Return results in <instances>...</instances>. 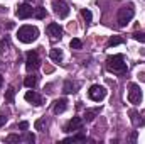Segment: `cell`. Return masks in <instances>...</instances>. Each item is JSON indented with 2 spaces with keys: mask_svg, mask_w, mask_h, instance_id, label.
<instances>
[{
  "mask_svg": "<svg viewBox=\"0 0 145 144\" xmlns=\"http://www.w3.org/2000/svg\"><path fill=\"white\" fill-rule=\"evenodd\" d=\"M106 68L111 73H125L128 70V66H127V63H125V59H123L121 54L108 56L106 58Z\"/></svg>",
  "mask_w": 145,
  "mask_h": 144,
  "instance_id": "cell-1",
  "label": "cell"
},
{
  "mask_svg": "<svg viewBox=\"0 0 145 144\" xmlns=\"http://www.w3.org/2000/svg\"><path fill=\"white\" fill-rule=\"evenodd\" d=\"M17 37L19 41L29 44V42H34L37 37H39V29L34 26H22L19 31H17Z\"/></svg>",
  "mask_w": 145,
  "mask_h": 144,
  "instance_id": "cell-2",
  "label": "cell"
},
{
  "mask_svg": "<svg viewBox=\"0 0 145 144\" xmlns=\"http://www.w3.org/2000/svg\"><path fill=\"white\" fill-rule=\"evenodd\" d=\"M135 15V9H133V3H127L123 5L120 10H118V26L120 27H125Z\"/></svg>",
  "mask_w": 145,
  "mask_h": 144,
  "instance_id": "cell-3",
  "label": "cell"
},
{
  "mask_svg": "<svg viewBox=\"0 0 145 144\" xmlns=\"http://www.w3.org/2000/svg\"><path fill=\"white\" fill-rule=\"evenodd\" d=\"M52 9L59 19H66L69 15V5L64 0H52Z\"/></svg>",
  "mask_w": 145,
  "mask_h": 144,
  "instance_id": "cell-4",
  "label": "cell"
},
{
  "mask_svg": "<svg viewBox=\"0 0 145 144\" xmlns=\"http://www.w3.org/2000/svg\"><path fill=\"white\" fill-rule=\"evenodd\" d=\"M128 102L133 104V105L142 102V90H140V87L137 83H130L128 85Z\"/></svg>",
  "mask_w": 145,
  "mask_h": 144,
  "instance_id": "cell-5",
  "label": "cell"
},
{
  "mask_svg": "<svg viewBox=\"0 0 145 144\" xmlns=\"http://www.w3.org/2000/svg\"><path fill=\"white\" fill-rule=\"evenodd\" d=\"M88 97L95 102H101L105 97H106V88L101 87V85H93L89 90H88Z\"/></svg>",
  "mask_w": 145,
  "mask_h": 144,
  "instance_id": "cell-6",
  "label": "cell"
},
{
  "mask_svg": "<svg viewBox=\"0 0 145 144\" xmlns=\"http://www.w3.org/2000/svg\"><path fill=\"white\" fill-rule=\"evenodd\" d=\"M39 66H40L39 54H37L36 51H29V53H27V59H25V68H27V71H36Z\"/></svg>",
  "mask_w": 145,
  "mask_h": 144,
  "instance_id": "cell-7",
  "label": "cell"
},
{
  "mask_svg": "<svg viewBox=\"0 0 145 144\" xmlns=\"http://www.w3.org/2000/svg\"><path fill=\"white\" fill-rule=\"evenodd\" d=\"M15 15L19 17V19H29L31 15H34V9L25 2V3H20L19 7H17V10H15Z\"/></svg>",
  "mask_w": 145,
  "mask_h": 144,
  "instance_id": "cell-8",
  "label": "cell"
},
{
  "mask_svg": "<svg viewBox=\"0 0 145 144\" xmlns=\"http://www.w3.org/2000/svg\"><path fill=\"white\" fill-rule=\"evenodd\" d=\"M83 129V120L79 117H72L71 120L64 126V132H72V131H81Z\"/></svg>",
  "mask_w": 145,
  "mask_h": 144,
  "instance_id": "cell-9",
  "label": "cell"
},
{
  "mask_svg": "<svg viewBox=\"0 0 145 144\" xmlns=\"http://www.w3.org/2000/svg\"><path fill=\"white\" fill-rule=\"evenodd\" d=\"M47 34L51 37H54V39H61L63 37V29H61V26L59 24H56V22H51L49 26H47Z\"/></svg>",
  "mask_w": 145,
  "mask_h": 144,
  "instance_id": "cell-10",
  "label": "cell"
},
{
  "mask_svg": "<svg viewBox=\"0 0 145 144\" xmlns=\"http://www.w3.org/2000/svg\"><path fill=\"white\" fill-rule=\"evenodd\" d=\"M24 97H25L27 102H31V104H34V105H42V97H40L39 93H36V92H32V90H29Z\"/></svg>",
  "mask_w": 145,
  "mask_h": 144,
  "instance_id": "cell-11",
  "label": "cell"
},
{
  "mask_svg": "<svg viewBox=\"0 0 145 144\" xmlns=\"http://www.w3.org/2000/svg\"><path fill=\"white\" fill-rule=\"evenodd\" d=\"M66 108H68V100L66 98H59L52 104V112L54 114H63Z\"/></svg>",
  "mask_w": 145,
  "mask_h": 144,
  "instance_id": "cell-12",
  "label": "cell"
},
{
  "mask_svg": "<svg viewBox=\"0 0 145 144\" xmlns=\"http://www.w3.org/2000/svg\"><path fill=\"white\" fill-rule=\"evenodd\" d=\"M100 114V107H95V108H86L84 110V120L86 122H91L95 120V117Z\"/></svg>",
  "mask_w": 145,
  "mask_h": 144,
  "instance_id": "cell-13",
  "label": "cell"
},
{
  "mask_svg": "<svg viewBox=\"0 0 145 144\" xmlns=\"http://www.w3.org/2000/svg\"><path fill=\"white\" fill-rule=\"evenodd\" d=\"M78 87H79L78 83H72L71 80H66V81H64V87H63V92H64V93H74Z\"/></svg>",
  "mask_w": 145,
  "mask_h": 144,
  "instance_id": "cell-14",
  "label": "cell"
},
{
  "mask_svg": "<svg viewBox=\"0 0 145 144\" xmlns=\"http://www.w3.org/2000/svg\"><path fill=\"white\" fill-rule=\"evenodd\" d=\"M49 58L52 59V61H56V63H59L61 59H63V51L61 49H51V53H49Z\"/></svg>",
  "mask_w": 145,
  "mask_h": 144,
  "instance_id": "cell-15",
  "label": "cell"
},
{
  "mask_svg": "<svg viewBox=\"0 0 145 144\" xmlns=\"http://www.w3.org/2000/svg\"><path fill=\"white\" fill-rule=\"evenodd\" d=\"M24 85L27 87V88H34L37 85V76L34 75H29V76H25V80H24Z\"/></svg>",
  "mask_w": 145,
  "mask_h": 144,
  "instance_id": "cell-16",
  "label": "cell"
},
{
  "mask_svg": "<svg viewBox=\"0 0 145 144\" xmlns=\"http://www.w3.org/2000/svg\"><path fill=\"white\" fill-rule=\"evenodd\" d=\"M5 100H7L8 104H14V100H15V90H14V87H10V88L7 90V93H5Z\"/></svg>",
  "mask_w": 145,
  "mask_h": 144,
  "instance_id": "cell-17",
  "label": "cell"
},
{
  "mask_svg": "<svg viewBox=\"0 0 145 144\" xmlns=\"http://www.w3.org/2000/svg\"><path fill=\"white\" fill-rule=\"evenodd\" d=\"M8 46H10V41H8V37H3V39H0V54H3V53L8 49Z\"/></svg>",
  "mask_w": 145,
  "mask_h": 144,
  "instance_id": "cell-18",
  "label": "cell"
},
{
  "mask_svg": "<svg viewBox=\"0 0 145 144\" xmlns=\"http://www.w3.org/2000/svg\"><path fill=\"white\" fill-rule=\"evenodd\" d=\"M81 15H83V19L86 20V26H89V24H91V19H93L91 12H89L88 9H83V10H81Z\"/></svg>",
  "mask_w": 145,
  "mask_h": 144,
  "instance_id": "cell-19",
  "label": "cell"
},
{
  "mask_svg": "<svg viewBox=\"0 0 145 144\" xmlns=\"http://www.w3.org/2000/svg\"><path fill=\"white\" fill-rule=\"evenodd\" d=\"M72 141H89V139H86V136H83V134L71 136V137H66V139H64V143H72Z\"/></svg>",
  "mask_w": 145,
  "mask_h": 144,
  "instance_id": "cell-20",
  "label": "cell"
},
{
  "mask_svg": "<svg viewBox=\"0 0 145 144\" xmlns=\"http://www.w3.org/2000/svg\"><path fill=\"white\" fill-rule=\"evenodd\" d=\"M130 117H132V122H133L137 127H138V126H142V122L138 120V117H140V115H138V112H137V110H130Z\"/></svg>",
  "mask_w": 145,
  "mask_h": 144,
  "instance_id": "cell-21",
  "label": "cell"
},
{
  "mask_svg": "<svg viewBox=\"0 0 145 144\" xmlns=\"http://www.w3.org/2000/svg\"><path fill=\"white\" fill-rule=\"evenodd\" d=\"M118 44H123V39L118 36H111L108 39V46H118Z\"/></svg>",
  "mask_w": 145,
  "mask_h": 144,
  "instance_id": "cell-22",
  "label": "cell"
},
{
  "mask_svg": "<svg viewBox=\"0 0 145 144\" xmlns=\"http://www.w3.org/2000/svg\"><path fill=\"white\" fill-rule=\"evenodd\" d=\"M7 143H20V141H24V137H20V136H15V134H10L7 139H5Z\"/></svg>",
  "mask_w": 145,
  "mask_h": 144,
  "instance_id": "cell-23",
  "label": "cell"
},
{
  "mask_svg": "<svg viewBox=\"0 0 145 144\" xmlns=\"http://www.w3.org/2000/svg\"><path fill=\"white\" fill-rule=\"evenodd\" d=\"M132 36H133V39H135V41L145 42V32H138V31H135V32H133Z\"/></svg>",
  "mask_w": 145,
  "mask_h": 144,
  "instance_id": "cell-24",
  "label": "cell"
},
{
  "mask_svg": "<svg viewBox=\"0 0 145 144\" xmlns=\"http://www.w3.org/2000/svg\"><path fill=\"white\" fill-rule=\"evenodd\" d=\"M34 14H36L37 19H44V17H46V9H44V7H37V10Z\"/></svg>",
  "mask_w": 145,
  "mask_h": 144,
  "instance_id": "cell-25",
  "label": "cell"
},
{
  "mask_svg": "<svg viewBox=\"0 0 145 144\" xmlns=\"http://www.w3.org/2000/svg\"><path fill=\"white\" fill-rule=\"evenodd\" d=\"M69 46H71L72 49H81V46H83V42H81L79 39H71V42H69Z\"/></svg>",
  "mask_w": 145,
  "mask_h": 144,
  "instance_id": "cell-26",
  "label": "cell"
},
{
  "mask_svg": "<svg viewBox=\"0 0 145 144\" xmlns=\"http://www.w3.org/2000/svg\"><path fill=\"white\" fill-rule=\"evenodd\" d=\"M46 124H47V122H46V119H39V120L36 122V129H37V131H42V129L46 127Z\"/></svg>",
  "mask_w": 145,
  "mask_h": 144,
  "instance_id": "cell-27",
  "label": "cell"
},
{
  "mask_svg": "<svg viewBox=\"0 0 145 144\" xmlns=\"http://www.w3.org/2000/svg\"><path fill=\"white\" fill-rule=\"evenodd\" d=\"M19 129H20V131H27V129H29V122H25V120L20 122V124H19Z\"/></svg>",
  "mask_w": 145,
  "mask_h": 144,
  "instance_id": "cell-28",
  "label": "cell"
},
{
  "mask_svg": "<svg viewBox=\"0 0 145 144\" xmlns=\"http://www.w3.org/2000/svg\"><path fill=\"white\" fill-rule=\"evenodd\" d=\"M5 122H7V117H5L3 114H0V127H2V126H5Z\"/></svg>",
  "mask_w": 145,
  "mask_h": 144,
  "instance_id": "cell-29",
  "label": "cell"
},
{
  "mask_svg": "<svg viewBox=\"0 0 145 144\" xmlns=\"http://www.w3.org/2000/svg\"><path fill=\"white\" fill-rule=\"evenodd\" d=\"M2 83H3V78H2V75H0V87H2Z\"/></svg>",
  "mask_w": 145,
  "mask_h": 144,
  "instance_id": "cell-30",
  "label": "cell"
},
{
  "mask_svg": "<svg viewBox=\"0 0 145 144\" xmlns=\"http://www.w3.org/2000/svg\"><path fill=\"white\" fill-rule=\"evenodd\" d=\"M25 2H29V0H25Z\"/></svg>",
  "mask_w": 145,
  "mask_h": 144,
  "instance_id": "cell-31",
  "label": "cell"
}]
</instances>
